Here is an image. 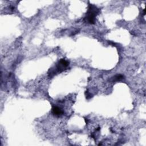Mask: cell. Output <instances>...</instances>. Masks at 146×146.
Here are the masks:
<instances>
[{
	"instance_id": "cell-3",
	"label": "cell",
	"mask_w": 146,
	"mask_h": 146,
	"mask_svg": "<svg viewBox=\"0 0 146 146\" xmlns=\"http://www.w3.org/2000/svg\"><path fill=\"white\" fill-rule=\"evenodd\" d=\"M124 79V76L121 74H118L115 75L114 77V81H120Z\"/></svg>"
},
{
	"instance_id": "cell-1",
	"label": "cell",
	"mask_w": 146,
	"mask_h": 146,
	"mask_svg": "<svg viewBox=\"0 0 146 146\" xmlns=\"http://www.w3.org/2000/svg\"><path fill=\"white\" fill-rule=\"evenodd\" d=\"M98 11L99 10L97 7L92 5H90L87 16L86 17V19L90 24H94L95 16L97 15Z\"/></svg>"
},
{
	"instance_id": "cell-2",
	"label": "cell",
	"mask_w": 146,
	"mask_h": 146,
	"mask_svg": "<svg viewBox=\"0 0 146 146\" xmlns=\"http://www.w3.org/2000/svg\"><path fill=\"white\" fill-rule=\"evenodd\" d=\"M52 112L53 114L55 116H57V117H59V116L64 114V111L60 108L55 106H53L52 108Z\"/></svg>"
}]
</instances>
